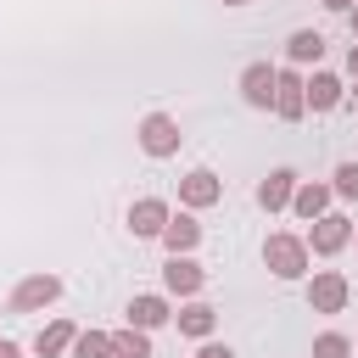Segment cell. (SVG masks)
Here are the masks:
<instances>
[{
  "label": "cell",
  "mask_w": 358,
  "mask_h": 358,
  "mask_svg": "<svg viewBox=\"0 0 358 358\" xmlns=\"http://www.w3.org/2000/svg\"><path fill=\"white\" fill-rule=\"evenodd\" d=\"M308 241L302 235H285V229H274L268 241H263V268L274 274V280H308Z\"/></svg>",
  "instance_id": "6da1fadb"
},
{
  "label": "cell",
  "mask_w": 358,
  "mask_h": 358,
  "mask_svg": "<svg viewBox=\"0 0 358 358\" xmlns=\"http://www.w3.org/2000/svg\"><path fill=\"white\" fill-rule=\"evenodd\" d=\"M302 241H308L313 257H336L341 246H352V218H347V213H319Z\"/></svg>",
  "instance_id": "7a4b0ae2"
},
{
  "label": "cell",
  "mask_w": 358,
  "mask_h": 358,
  "mask_svg": "<svg viewBox=\"0 0 358 358\" xmlns=\"http://www.w3.org/2000/svg\"><path fill=\"white\" fill-rule=\"evenodd\" d=\"M274 117H285V123L308 117V73L291 62L280 67V84H274Z\"/></svg>",
  "instance_id": "3957f363"
},
{
  "label": "cell",
  "mask_w": 358,
  "mask_h": 358,
  "mask_svg": "<svg viewBox=\"0 0 358 358\" xmlns=\"http://www.w3.org/2000/svg\"><path fill=\"white\" fill-rule=\"evenodd\" d=\"M179 140H185V134H179V117H168V112H145V117H140V151H145V157L162 162V157L179 151Z\"/></svg>",
  "instance_id": "277c9868"
},
{
  "label": "cell",
  "mask_w": 358,
  "mask_h": 358,
  "mask_svg": "<svg viewBox=\"0 0 358 358\" xmlns=\"http://www.w3.org/2000/svg\"><path fill=\"white\" fill-rule=\"evenodd\" d=\"M347 296H352V285H347L341 268H313V280H308V308L313 313H341Z\"/></svg>",
  "instance_id": "5b68a950"
},
{
  "label": "cell",
  "mask_w": 358,
  "mask_h": 358,
  "mask_svg": "<svg viewBox=\"0 0 358 358\" xmlns=\"http://www.w3.org/2000/svg\"><path fill=\"white\" fill-rule=\"evenodd\" d=\"M207 285V268L190 257V252H168V263H162V291L168 296H196Z\"/></svg>",
  "instance_id": "8992f818"
},
{
  "label": "cell",
  "mask_w": 358,
  "mask_h": 358,
  "mask_svg": "<svg viewBox=\"0 0 358 358\" xmlns=\"http://www.w3.org/2000/svg\"><path fill=\"white\" fill-rule=\"evenodd\" d=\"M274 84H280V67H268V62L241 67V101L252 112H274Z\"/></svg>",
  "instance_id": "52a82bcc"
},
{
  "label": "cell",
  "mask_w": 358,
  "mask_h": 358,
  "mask_svg": "<svg viewBox=\"0 0 358 358\" xmlns=\"http://www.w3.org/2000/svg\"><path fill=\"white\" fill-rule=\"evenodd\" d=\"M218 201H224V179H218L213 168H190V173L179 179V207L201 213V207H218Z\"/></svg>",
  "instance_id": "ba28073f"
},
{
  "label": "cell",
  "mask_w": 358,
  "mask_h": 358,
  "mask_svg": "<svg viewBox=\"0 0 358 358\" xmlns=\"http://www.w3.org/2000/svg\"><path fill=\"white\" fill-rule=\"evenodd\" d=\"M168 218H173V207H168L162 196H140V201L129 207V235H134V241H162Z\"/></svg>",
  "instance_id": "9c48e42d"
},
{
  "label": "cell",
  "mask_w": 358,
  "mask_h": 358,
  "mask_svg": "<svg viewBox=\"0 0 358 358\" xmlns=\"http://www.w3.org/2000/svg\"><path fill=\"white\" fill-rule=\"evenodd\" d=\"M62 296V280L56 274H28V280H17V291H11V313H39V308H50Z\"/></svg>",
  "instance_id": "30bf717a"
},
{
  "label": "cell",
  "mask_w": 358,
  "mask_h": 358,
  "mask_svg": "<svg viewBox=\"0 0 358 358\" xmlns=\"http://www.w3.org/2000/svg\"><path fill=\"white\" fill-rule=\"evenodd\" d=\"M296 168H268V179H257V207L263 213H285L291 196H296Z\"/></svg>",
  "instance_id": "8fae6325"
},
{
  "label": "cell",
  "mask_w": 358,
  "mask_h": 358,
  "mask_svg": "<svg viewBox=\"0 0 358 358\" xmlns=\"http://www.w3.org/2000/svg\"><path fill=\"white\" fill-rule=\"evenodd\" d=\"M173 324H179V336H190V341H207V336L218 330V308H213V302H201V296H190V302L173 313Z\"/></svg>",
  "instance_id": "7c38bea8"
},
{
  "label": "cell",
  "mask_w": 358,
  "mask_h": 358,
  "mask_svg": "<svg viewBox=\"0 0 358 358\" xmlns=\"http://www.w3.org/2000/svg\"><path fill=\"white\" fill-rule=\"evenodd\" d=\"M341 101H347L341 78H336V73H324V67H313V73H308V112H336Z\"/></svg>",
  "instance_id": "4fadbf2b"
},
{
  "label": "cell",
  "mask_w": 358,
  "mask_h": 358,
  "mask_svg": "<svg viewBox=\"0 0 358 358\" xmlns=\"http://www.w3.org/2000/svg\"><path fill=\"white\" fill-rule=\"evenodd\" d=\"M330 201H336V190H330V185H319V179H302V185H296V196H291V213L313 224L319 213H330Z\"/></svg>",
  "instance_id": "5bb4252c"
},
{
  "label": "cell",
  "mask_w": 358,
  "mask_h": 358,
  "mask_svg": "<svg viewBox=\"0 0 358 358\" xmlns=\"http://www.w3.org/2000/svg\"><path fill=\"white\" fill-rule=\"evenodd\" d=\"M162 246H168V252H196V246H201V224H196V213H190V207H179V213L168 218Z\"/></svg>",
  "instance_id": "9a60e30c"
},
{
  "label": "cell",
  "mask_w": 358,
  "mask_h": 358,
  "mask_svg": "<svg viewBox=\"0 0 358 358\" xmlns=\"http://www.w3.org/2000/svg\"><path fill=\"white\" fill-rule=\"evenodd\" d=\"M319 56H324V34L319 28H296L285 39V62L291 67H319Z\"/></svg>",
  "instance_id": "2e32d148"
},
{
  "label": "cell",
  "mask_w": 358,
  "mask_h": 358,
  "mask_svg": "<svg viewBox=\"0 0 358 358\" xmlns=\"http://www.w3.org/2000/svg\"><path fill=\"white\" fill-rule=\"evenodd\" d=\"M73 336H78L73 319H50V324L34 336V352H39V358H62V352H73Z\"/></svg>",
  "instance_id": "e0dca14e"
},
{
  "label": "cell",
  "mask_w": 358,
  "mask_h": 358,
  "mask_svg": "<svg viewBox=\"0 0 358 358\" xmlns=\"http://www.w3.org/2000/svg\"><path fill=\"white\" fill-rule=\"evenodd\" d=\"M168 319H173V308H168V296H157V291H145V296L129 302V324H140V330H157V324H168Z\"/></svg>",
  "instance_id": "ac0fdd59"
},
{
  "label": "cell",
  "mask_w": 358,
  "mask_h": 358,
  "mask_svg": "<svg viewBox=\"0 0 358 358\" xmlns=\"http://www.w3.org/2000/svg\"><path fill=\"white\" fill-rule=\"evenodd\" d=\"M112 358H151V330H140V324L112 330Z\"/></svg>",
  "instance_id": "d6986e66"
},
{
  "label": "cell",
  "mask_w": 358,
  "mask_h": 358,
  "mask_svg": "<svg viewBox=\"0 0 358 358\" xmlns=\"http://www.w3.org/2000/svg\"><path fill=\"white\" fill-rule=\"evenodd\" d=\"M73 358H112V330H78Z\"/></svg>",
  "instance_id": "ffe728a7"
},
{
  "label": "cell",
  "mask_w": 358,
  "mask_h": 358,
  "mask_svg": "<svg viewBox=\"0 0 358 358\" xmlns=\"http://www.w3.org/2000/svg\"><path fill=\"white\" fill-rule=\"evenodd\" d=\"M313 358H352V336H341V330L313 336Z\"/></svg>",
  "instance_id": "44dd1931"
},
{
  "label": "cell",
  "mask_w": 358,
  "mask_h": 358,
  "mask_svg": "<svg viewBox=\"0 0 358 358\" xmlns=\"http://www.w3.org/2000/svg\"><path fill=\"white\" fill-rule=\"evenodd\" d=\"M330 190H336L341 201H358V162H341L336 179H330Z\"/></svg>",
  "instance_id": "7402d4cb"
},
{
  "label": "cell",
  "mask_w": 358,
  "mask_h": 358,
  "mask_svg": "<svg viewBox=\"0 0 358 358\" xmlns=\"http://www.w3.org/2000/svg\"><path fill=\"white\" fill-rule=\"evenodd\" d=\"M196 358H235V347H224V341H207Z\"/></svg>",
  "instance_id": "603a6c76"
},
{
  "label": "cell",
  "mask_w": 358,
  "mask_h": 358,
  "mask_svg": "<svg viewBox=\"0 0 358 358\" xmlns=\"http://www.w3.org/2000/svg\"><path fill=\"white\" fill-rule=\"evenodd\" d=\"M0 358H22V347H17V341H6V336H0Z\"/></svg>",
  "instance_id": "cb8c5ba5"
},
{
  "label": "cell",
  "mask_w": 358,
  "mask_h": 358,
  "mask_svg": "<svg viewBox=\"0 0 358 358\" xmlns=\"http://www.w3.org/2000/svg\"><path fill=\"white\" fill-rule=\"evenodd\" d=\"M347 73L358 78V39H352V50H347Z\"/></svg>",
  "instance_id": "d4e9b609"
},
{
  "label": "cell",
  "mask_w": 358,
  "mask_h": 358,
  "mask_svg": "<svg viewBox=\"0 0 358 358\" xmlns=\"http://www.w3.org/2000/svg\"><path fill=\"white\" fill-rule=\"evenodd\" d=\"M324 11H352V0H324Z\"/></svg>",
  "instance_id": "484cf974"
},
{
  "label": "cell",
  "mask_w": 358,
  "mask_h": 358,
  "mask_svg": "<svg viewBox=\"0 0 358 358\" xmlns=\"http://www.w3.org/2000/svg\"><path fill=\"white\" fill-rule=\"evenodd\" d=\"M347 22H352V39H358V0H352V11H347Z\"/></svg>",
  "instance_id": "4316f807"
},
{
  "label": "cell",
  "mask_w": 358,
  "mask_h": 358,
  "mask_svg": "<svg viewBox=\"0 0 358 358\" xmlns=\"http://www.w3.org/2000/svg\"><path fill=\"white\" fill-rule=\"evenodd\" d=\"M224 6H252V0H224Z\"/></svg>",
  "instance_id": "83f0119b"
},
{
  "label": "cell",
  "mask_w": 358,
  "mask_h": 358,
  "mask_svg": "<svg viewBox=\"0 0 358 358\" xmlns=\"http://www.w3.org/2000/svg\"><path fill=\"white\" fill-rule=\"evenodd\" d=\"M352 241H358V229H352Z\"/></svg>",
  "instance_id": "f1b7e54d"
},
{
  "label": "cell",
  "mask_w": 358,
  "mask_h": 358,
  "mask_svg": "<svg viewBox=\"0 0 358 358\" xmlns=\"http://www.w3.org/2000/svg\"><path fill=\"white\" fill-rule=\"evenodd\" d=\"M352 347H358V341H352Z\"/></svg>",
  "instance_id": "f546056e"
}]
</instances>
